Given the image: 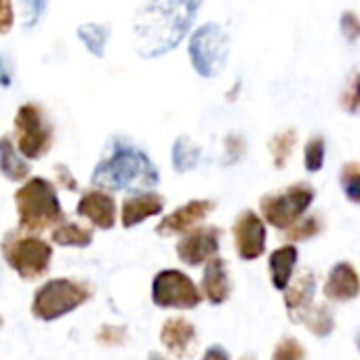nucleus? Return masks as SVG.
Here are the masks:
<instances>
[{
  "label": "nucleus",
  "mask_w": 360,
  "mask_h": 360,
  "mask_svg": "<svg viewBox=\"0 0 360 360\" xmlns=\"http://www.w3.org/2000/svg\"><path fill=\"white\" fill-rule=\"evenodd\" d=\"M51 240L59 247H89L93 243V230L89 228H82L74 221H61L53 234H51Z\"/></svg>",
  "instance_id": "nucleus-22"
},
{
  "label": "nucleus",
  "mask_w": 360,
  "mask_h": 360,
  "mask_svg": "<svg viewBox=\"0 0 360 360\" xmlns=\"http://www.w3.org/2000/svg\"><path fill=\"white\" fill-rule=\"evenodd\" d=\"M340 186H342L344 196H346L350 202L360 205V162H346V165L342 167Z\"/></svg>",
  "instance_id": "nucleus-26"
},
{
  "label": "nucleus",
  "mask_w": 360,
  "mask_h": 360,
  "mask_svg": "<svg viewBox=\"0 0 360 360\" xmlns=\"http://www.w3.org/2000/svg\"><path fill=\"white\" fill-rule=\"evenodd\" d=\"M129 333H127V327H118V325H101L95 333V340L97 344H103V346H122L127 342Z\"/></svg>",
  "instance_id": "nucleus-31"
},
{
  "label": "nucleus",
  "mask_w": 360,
  "mask_h": 360,
  "mask_svg": "<svg viewBox=\"0 0 360 360\" xmlns=\"http://www.w3.org/2000/svg\"><path fill=\"white\" fill-rule=\"evenodd\" d=\"M272 360H306V350L295 338H285L276 344Z\"/></svg>",
  "instance_id": "nucleus-30"
},
{
  "label": "nucleus",
  "mask_w": 360,
  "mask_h": 360,
  "mask_svg": "<svg viewBox=\"0 0 360 360\" xmlns=\"http://www.w3.org/2000/svg\"><path fill=\"white\" fill-rule=\"evenodd\" d=\"M215 209V202L209 198H196L190 200L181 207H177L173 213H169L167 217L160 219V224L156 226V234L158 236H177V234H188L192 232L198 224H202Z\"/></svg>",
  "instance_id": "nucleus-12"
},
{
  "label": "nucleus",
  "mask_w": 360,
  "mask_h": 360,
  "mask_svg": "<svg viewBox=\"0 0 360 360\" xmlns=\"http://www.w3.org/2000/svg\"><path fill=\"white\" fill-rule=\"evenodd\" d=\"M219 240H221V230L215 226H200L194 228L192 232L184 234V238L177 243L175 251L177 257L192 266L198 268L202 264H209L213 257L219 253Z\"/></svg>",
  "instance_id": "nucleus-11"
},
{
  "label": "nucleus",
  "mask_w": 360,
  "mask_h": 360,
  "mask_svg": "<svg viewBox=\"0 0 360 360\" xmlns=\"http://www.w3.org/2000/svg\"><path fill=\"white\" fill-rule=\"evenodd\" d=\"M15 209L19 230L27 234L42 232L63 219V209L55 186L44 177H32L15 192Z\"/></svg>",
  "instance_id": "nucleus-3"
},
{
  "label": "nucleus",
  "mask_w": 360,
  "mask_h": 360,
  "mask_svg": "<svg viewBox=\"0 0 360 360\" xmlns=\"http://www.w3.org/2000/svg\"><path fill=\"white\" fill-rule=\"evenodd\" d=\"M245 154V137L243 135H236V133H230L226 137V160L224 165H232V162H238Z\"/></svg>",
  "instance_id": "nucleus-34"
},
{
  "label": "nucleus",
  "mask_w": 360,
  "mask_h": 360,
  "mask_svg": "<svg viewBox=\"0 0 360 360\" xmlns=\"http://www.w3.org/2000/svg\"><path fill=\"white\" fill-rule=\"evenodd\" d=\"M304 325L308 327V331L316 338H329L335 329V316L331 312L329 306H314L308 316L304 319Z\"/></svg>",
  "instance_id": "nucleus-24"
},
{
  "label": "nucleus",
  "mask_w": 360,
  "mask_h": 360,
  "mask_svg": "<svg viewBox=\"0 0 360 360\" xmlns=\"http://www.w3.org/2000/svg\"><path fill=\"white\" fill-rule=\"evenodd\" d=\"M314 188L310 184L297 181L276 194H266L259 200V209L264 219L276 230L293 228L314 202Z\"/></svg>",
  "instance_id": "nucleus-7"
},
{
  "label": "nucleus",
  "mask_w": 360,
  "mask_h": 360,
  "mask_svg": "<svg viewBox=\"0 0 360 360\" xmlns=\"http://www.w3.org/2000/svg\"><path fill=\"white\" fill-rule=\"evenodd\" d=\"M2 257L21 281H38L51 268L53 247L34 234H25L23 230H11L2 240Z\"/></svg>",
  "instance_id": "nucleus-4"
},
{
  "label": "nucleus",
  "mask_w": 360,
  "mask_h": 360,
  "mask_svg": "<svg viewBox=\"0 0 360 360\" xmlns=\"http://www.w3.org/2000/svg\"><path fill=\"white\" fill-rule=\"evenodd\" d=\"M91 289L89 285L72 278H51L46 281L32 300V314L38 321L53 323L59 321L61 316L74 312L82 304L91 300Z\"/></svg>",
  "instance_id": "nucleus-5"
},
{
  "label": "nucleus",
  "mask_w": 360,
  "mask_h": 360,
  "mask_svg": "<svg viewBox=\"0 0 360 360\" xmlns=\"http://www.w3.org/2000/svg\"><path fill=\"white\" fill-rule=\"evenodd\" d=\"M78 217L89 219L99 230H112L116 226V200L103 190H89L80 196L76 207Z\"/></svg>",
  "instance_id": "nucleus-13"
},
{
  "label": "nucleus",
  "mask_w": 360,
  "mask_h": 360,
  "mask_svg": "<svg viewBox=\"0 0 360 360\" xmlns=\"http://www.w3.org/2000/svg\"><path fill=\"white\" fill-rule=\"evenodd\" d=\"M356 348L360 350V331H359V335H356Z\"/></svg>",
  "instance_id": "nucleus-40"
},
{
  "label": "nucleus",
  "mask_w": 360,
  "mask_h": 360,
  "mask_svg": "<svg viewBox=\"0 0 360 360\" xmlns=\"http://www.w3.org/2000/svg\"><path fill=\"white\" fill-rule=\"evenodd\" d=\"M13 23V8H11V0H2V34L8 32Z\"/></svg>",
  "instance_id": "nucleus-37"
},
{
  "label": "nucleus",
  "mask_w": 360,
  "mask_h": 360,
  "mask_svg": "<svg viewBox=\"0 0 360 360\" xmlns=\"http://www.w3.org/2000/svg\"><path fill=\"white\" fill-rule=\"evenodd\" d=\"M76 34H78L80 42L86 46V51L93 57H103L105 55V44H108V38H110L108 25L97 23V21H89V23L78 25Z\"/></svg>",
  "instance_id": "nucleus-23"
},
{
  "label": "nucleus",
  "mask_w": 360,
  "mask_h": 360,
  "mask_svg": "<svg viewBox=\"0 0 360 360\" xmlns=\"http://www.w3.org/2000/svg\"><path fill=\"white\" fill-rule=\"evenodd\" d=\"M321 232H323V219L319 215H308V217L300 219L293 228H289L285 238L289 243H300V240H310V238L319 236Z\"/></svg>",
  "instance_id": "nucleus-29"
},
{
  "label": "nucleus",
  "mask_w": 360,
  "mask_h": 360,
  "mask_svg": "<svg viewBox=\"0 0 360 360\" xmlns=\"http://www.w3.org/2000/svg\"><path fill=\"white\" fill-rule=\"evenodd\" d=\"M323 293L327 300L346 304L360 295V276L356 268L348 262H340L331 268L327 283L323 287Z\"/></svg>",
  "instance_id": "nucleus-14"
},
{
  "label": "nucleus",
  "mask_w": 360,
  "mask_h": 360,
  "mask_svg": "<svg viewBox=\"0 0 360 360\" xmlns=\"http://www.w3.org/2000/svg\"><path fill=\"white\" fill-rule=\"evenodd\" d=\"M240 360H257V359H255V356H243Z\"/></svg>",
  "instance_id": "nucleus-41"
},
{
  "label": "nucleus",
  "mask_w": 360,
  "mask_h": 360,
  "mask_svg": "<svg viewBox=\"0 0 360 360\" xmlns=\"http://www.w3.org/2000/svg\"><path fill=\"white\" fill-rule=\"evenodd\" d=\"M340 105L346 114L352 116L360 114V68H356L346 80V86L340 95Z\"/></svg>",
  "instance_id": "nucleus-27"
},
{
  "label": "nucleus",
  "mask_w": 360,
  "mask_h": 360,
  "mask_svg": "<svg viewBox=\"0 0 360 360\" xmlns=\"http://www.w3.org/2000/svg\"><path fill=\"white\" fill-rule=\"evenodd\" d=\"M15 143L23 158L40 160L53 146V127L38 103H23L15 114Z\"/></svg>",
  "instance_id": "nucleus-8"
},
{
  "label": "nucleus",
  "mask_w": 360,
  "mask_h": 360,
  "mask_svg": "<svg viewBox=\"0 0 360 360\" xmlns=\"http://www.w3.org/2000/svg\"><path fill=\"white\" fill-rule=\"evenodd\" d=\"M202 360H230V356H228V352H226L221 346H211V348L205 352Z\"/></svg>",
  "instance_id": "nucleus-38"
},
{
  "label": "nucleus",
  "mask_w": 360,
  "mask_h": 360,
  "mask_svg": "<svg viewBox=\"0 0 360 360\" xmlns=\"http://www.w3.org/2000/svg\"><path fill=\"white\" fill-rule=\"evenodd\" d=\"M205 0H146L133 17L135 51L143 59L171 53L190 32Z\"/></svg>",
  "instance_id": "nucleus-1"
},
{
  "label": "nucleus",
  "mask_w": 360,
  "mask_h": 360,
  "mask_svg": "<svg viewBox=\"0 0 360 360\" xmlns=\"http://www.w3.org/2000/svg\"><path fill=\"white\" fill-rule=\"evenodd\" d=\"M0 80H2V86H11V61L6 53L0 55Z\"/></svg>",
  "instance_id": "nucleus-36"
},
{
  "label": "nucleus",
  "mask_w": 360,
  "mask_h": 360,
  "mask_svg": "<svg viewBox=\"0 0 360 360\" xmlns=\"http://www.w3.org/2000/svg\"><path fill=\"white\" fill-rule=\"evenodd\" d=\"M200 291L205 300L213 306H221L230 300L232 293V283L226 270V262L221 257H213L205 266V274L200 281Z\"/></svg>",
  "instance_id": "nucleus-18"
},
{
  "label": "nucleus",
  "mask_w": 360,
  "mask_h": 360,
  "mask_svg": "<svg viewBox=\"0 0 360 360\" xmlns=\"http://www.w3.org/2000/svg\"><path fill=\"white\" fill-rule=\"evenodd\" d=\"M55 175H57V181L61 184V188H65V190H70V192H76V190H78V184H76V179H74V175L70 173L68 167L57 165V167H55Z\"/></svg>",
  "instance_id": "nucleus-35"
},
{
  "label": "nucleus",
  "mask_w": 360,
  "mask_h": 360,
  "mask_svg": "<svg viewBox=\"0 0 360 360\" xmlns=\"http://www.w3.org/2000/svg\"><path fill=\"white\" fill-rule=\"evenodd\" d=\"M165 209V198L156 192H139L133 194L129 198H124L122 202V211H120V221L122 228H135L139 224H143L146 219L160 215Z\"/></svg>",
  "instance_id": "nucleus-17"
},
{
  "label": "nucleus",
  "mask_w": 360,
  "mask_h": 360,
  "mask_svg": "<svg viewBox=\"0 0 360 360\" xmlns=\"http://www.w3.org/2000/svg\"><path fill=\"white\" fill-rule=\"evenodd\" d=\"M21 156L23 154L13 146L11 137L4 135L0 141V171L8 181H21L30 175V165Z\"/></svg>",
  "instance_id": "nucleus-20"
},
{
  "label": "nucleus",
  "mask_w": 360,
  "mask_h": 360,
  "mask_svg": "<svg viewBox=\"0 0 360 360\" xmlns=\"http://www.w3.org/2000/svg\"><path fill=\"white\" fill-rule=\"evenodd\" d=\"M192 68L202 78H215L221 74L230 55V36L219 23H205L192 36L188 44Z\"/></svg>",
  "instance_id": "nucleus-6"
},
{
  "label": "nucleus",
  "mask_w": 360,
  "mask_h": 360,
  "mask_svg": "<svg viewBox=\"0 0 360 360\" xmlns=\"http://www.w3.org/2000/svg\"><path fill=\"white\" fill-rule=\"evenodd\" d=\"M202 297L205 295L198 291L194 281L179 270H162L152 281V302L158 308L192 310L200 306Z\"/></svg>",
  "instance_id": "nucleus-9"
},
{
  "label": "nucleus",
  "mask_w": 360,
  "mask_h": 360,
  "mask_svg": "<svg viewBox=\"0 0 360 360\" xmlns=\"http://www.w3.org/2000/svg\"><path fill=\"white\" fill-rule=\"evenodd\" d=\"M23 4V27L32 30L44 15L49 0H21Z\"/></svg>",
  "instance_id": "nucleus-32"
},
{
  "label": "nucleus",
  "mask_w": 360,
  "mask_h": 360,
  "mask_svg": "<svg viewBox=\"0 0 360 360\" xmlns=\"http://www.w3.org/2000/svg\"><path fill=\"white\" fill-rule=\"evenodd\" d=\"M160 175L156 165L150 160V156L122 141L116 139L112 146V152L108 158H103L101 162H97L91 181L101 188V190H146L154 188L158 184Z\"/></svg>",
  "instance_id": "nucleus-2"
},
{
  "label": "nucleus",
  "mask_w": 360,
  "mask_h": 360,
  "mask_svg": "<svg viewBox=\"0 0 360 360\" xmlns=\"http://www.w3.org/2000/svg\"><path fill=\"white\" fill-rule=\"evenodd\" d=\"M314 295H316V278L310 270L302 272L297 276V281L293 285H289V289L285 293V308L293 323H304L308 312L314 308L312 306Z\"/></svg>",
  "instance_id": "nucleus-15"
},
{
  "label": "nucleus",
  "mask_w": 360,
  "mask_h": 360,
  "mask_svg": "<svg viewBox=\"0 0 360 360\" xmlns=\"http://www.w3.org/2000/svg\"><path fill=\"white\" fill-rule=\"evenodd\" d=\"M297 257H300V251L295 245H283L270 253L268 270H270V278H272L274 289H278V291L289 289L291 278H293V270L297 266Z\"/></svg>",
  "instance_id": "nucleus-19"
},
{
  "label": "nucleus",
  "mask_w": 360,
  "mask_h": 360,
  "mask_svg": "<svg viewBox=\"0 0 360 360\" xmlns=\"http://www.w3.org/2000/svg\"><path fill=\"white\" fill-rule=\"evenodd\" d=\"M148 360H167V359H165V356H160L158 352H152V354H150V359H148Z\"/></svg>",
  "instance_id": "nucleus-39"
},
{
  "label": "nucleus",
  "mask_w": 360,
  "mask_h": 360,
  "mask_svg": "<svg viewBox=\"0 0 360 360\" xmlns=\"http://www.w3.org/2000/svg\"><path fill=\"white\" fill-rule=\"evenodd\" d=\"M340 32L348 42H356L360 38V17L354 11H344L340 17Z\"/></svg>",
  "instance_id": "nucleus-33"
},
{
  "label": "nucleus",
  "mask_w": 360,
  "mask_h": 360,
  "mask_svg": "<svg viewBox=\"0 0 360 360\" xmlns=\"http://www.w3.org/2000/svg\"><path fill=\"white\" fill-rule=\"evenodd\" d=\"M200 158H202V150L190 137L181 135L175 139L173 150H171V160H173V169L177 173H186V171L196 169Z\"/></svg>",
  "instance_id": "nucleus-21"
},
{
  "label": "nucleus",
  "mask_w": 360,
  "mask_h": 360,
  "mask_svg": "<svg viewBox=\"0 0 360 360\" xmlns=\"http://www.w3.org/2000/svg\"><path fill=\"white\" fill-rule=\"evenodd\" d=\"M234 249L243 262H255L266 253V224L253 211H243L232 226Z\"/></svg>",
  "instance_id": "nucleus-10"
},
{
  "label": "nucleus",
  "mask_w": 360,
  "mask_h": 360,
  "mask_svg": "<svg viewBox=\"0 0 360 360\" xmlns=\"http://www.w3.org/2000/svg\"><path fill=\"white\" fill-rule=\"evenodd\" d=\"M325 154H327V143L323 135H314L308 139L304 148V165L308 173H319L325 167Z\"/></svg>",
  "instance_id": "nucleus-28"
},
{
  "label": "nucleus",
  "mask_w": 360,
  "mask_h": 360,
  "mask_svg": "<svg viewBox=\"0 0 360 360\" xmlns=\"http://www.w3.org/2000/svg\"><path fill=\"white\" fill-rule=\"evenodd\" d=\"M160 342L173 356L186 359L196 346V327L181 316L169 319L160 329Z\"/></svg>",
  "instance_id": "nucleus-16"
},
{
  "label": "nucleus",
  "mask_w": 360,
  "mask_h": 360,
  "mask_svg": "<svg viewBox=\"0 0 360 360\" xmlns=\"http://www.w3.org/2000/svg\"><path fill=\"white\" fill-rule=\"evenodd\" d=\"M295 143H297V133H295L293 129L281 131V133H276V135L270 139L268 148H270V154H272V158H274V167H276V169H283V167L287 165V160H289L291 154H293Z\"/></svg>",
  "instance_id": "nucleus-25"
}]
</instances>
